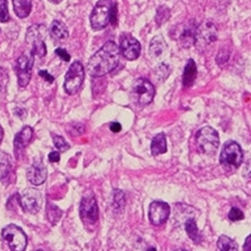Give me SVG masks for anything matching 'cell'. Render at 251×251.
I'll return each mask as SVG.
<instances>
[{
    "label": "cell",
    "mask_w": 251,
    "mask_h": 251,
    "mask_svg": "<svg viewBox=\"0 0 251 251\" xmlns=\"http://www.w3.org/2000/svg\"><path fill=\"white\" fill-rule=\"evenodd\" d=\"M53 144L55 146V148L60 151V152H65L70 149V145L69 143L62 138L61 136H53Z\"/></svg>",
    "instance_id": "obj_28"
},
{
    "label": "cell",
    "mask_w": 251,
    "mask_h": 251,
    "mask_svg": "<svg viewBox=\"0 0 251 251\" xmlns=\"http://www.w3.org/2000/svg\"><path fill=\"white\" fill-rule=\"evenodd\" d=\"M170 207L166 202L154 201L149 207V219L153 225H162L168 220Z\"/></svg>",
    "instance_id": "obj_14"
},
{
    "label": "cell",
    "mask_w": 251,
    "mask_h": 251,
    "mask_svg": "<svg viewBox=\"0 0 251 251\" xmlns=\"http://www.w3.org/2000/svg\"><path fill=\"white\" fill-rule=\"evenodd\" d=\"M47 177H48V171H47L46 166L40 160H35L27 171L28 181L31 184L37 186L45 183L47 180Z\"/></svg>",
    "instance_id": "obj_15"
},
{
    "label": "cell",
    "mask_w": 251,
    "mask_h": 251,
    "mask_svg": "<svg viewBox=\"0 0 251 251\" xmlns=\"http://www.w3.org/2000/svg\"><path fill=\"white\" fill-rule=\"evenodd\" d=\"M38 75L43 77V78H44L46 81H48V82H50V83H51V82L54 81V77H53L51 75H50L49 72H47V71H44V70L39 71V72H38Z\"/></svg>",
    "instance_id": "obj_33"
},
{
    "label": "cell",
    "mask_w": 251,
    "mask_h": 251,
    "mask_svg": "<svg viewBox=\"0 0 251 251\" xmlns=\"http://www.w3.org/2000/svg\"><path fill=\"white\" fill-rule=\"evenodd\" d=\"M217 246L220 251H238V246L235 241L226 235H221L218 238Z\"/></svg>",
    "instance_id": "obj_23"
},
{
    "label": "cell",
    "mask_w": 251,
    "mask_h": 251,
    "mask_svg": "<svg viewBox=\"0 0 251 251\" xmlns=\"http://www.w3.org/2000/svg\"><path fill=\"white\" fill-rule=\"evenodd\" d=\"M49 1L53 3V4H58V3H60L62 1V0H49Z\"/></svg>",
    "instance_id": "obj_38"
},
{
    "label": "cell",
    "mask_w": 251,
    "mask_h": 251,
    "mask_svg": "<svg viewBox=\"0 0 251 251\" xmlns=\"http://www.w3.org/2000/svg\"><path fill=\"white\" fill-rule=\"evenodd\" d=\"M166 50H167V44L163 36L157 35L152 39L150 48H149V53L152 57H159L164 53Z\"/></svg>",
    "instance_id": "obj_20"
},
{
    "label": "cell",
    "mask_w": 251,
    "mask_h": 251,
    "mask_svg": "<svg viewBox=\"0 0 251 251\" xmlns=\"http://www.w3.org/2000/svg\"><path fill=\"white\" fill-rule=\"evenodd\" d=\"M49 31L50 37L56 41L66 40L69 37L68 27L65 25V24L59 22V20H53Z\"/></svg>",
    "instance_id": "obj_18"
},
{
    "label": "cell",
    "mask_w": 251,
    "mask_h": 251,
    "mask_svg": "<svg viewBox=\"0 0 251 251\" xmlns=\"http://www.w3.org/2000/svg\"><path fill=\"white\" fill-rule=\"evenodd\" d=\"M112 5V0H100L96 4L90 16L91 25L94 30L100 31L108 26Z\"/></svg>",
    "instance_id": "obj_6"
},
{
    "label": "cell",
    "mask_w": 251,
    "mask_h": 251,
    "mask_svg": "<svg viewBox=\"0 0 251 251\" xmlns=\"http://www.w3.org/2000/svg\"><path fill=\"white\" fill-rule=\"evenodd\" d=\"M185 230L186 232L188 234V236L190 237V239L195 242L196 244L200 243L201 241V235L199 233V230H198V227L196 225V221L192 218L188 219L186 222H185Z\"/></svg>",
    "instance_id": "obj_22"
},
{
    "label": "cell",
    "mask_w": 251,
    "mask_h": 251,
    "mask_svg": "<svg viewBox=\"0 0 251 251\" xmlns=\"http://www.w3.org/2000/svg\"><path fill=\"white\" fill-rule=\"evenodd\" d=\"M55 54H56L57 56H59L62 60H65V61H70V60H71V55H70L69 52H68L66 50H64V49H60V48L56 49V50H55Z\"/></svg>",
    "instance_id": "obj_32"
},
{
    "label": "cell",
    "mask_w": 251,
    "mask_h": 251,
    "mask_svg": "<svg viewBox=\"0 0 251 251\" xmlns=\"http://www.w3.org/2000/svg\"><path fill=\"white\" fill-rule=\"evenodd\" d=\"M46 31V27L39 25H34L27 29L26 44L30 47V53L33 56L44 57L47 54V46L45 43Z\"/></svg>",
    "instance_id": "obj_4"
},
{
    "label": "cell",
    "mask_w": 251,
    "mask_h": 251,
    "mask_svg": "<svg viewBox=\"0 0 251 251\" xmlns=\"http://www.w3.org/2000/svg\"><path fill=\"white\" fill-rule=\"evenodd\" d=\"M147 251H157L155 248H149Z\"/></svg>",
    "instance_id": "obj_39"
},
{
    "label": "cell",
    "mask_w": 251,
    "mask_h": 251,
    "mask_svg": "<svg viewBox=\"0 0 251 251\" xmlns=\"http://www.w3.org/2000/svg\"><path fill=\"white\" fill-rule=\"evenodd\" d=\"M47 214H48V218L49 220L52 223L55 224L59 218L61 217V211L58 207H56L53 204H48L47 206Z\"/></svg>",
    "instance_id": "obj_25"
},
{
    "label": "cell",
    "mask_w": 251,
    "mask_h": 251,
    "mask_svg": "<svg viewBox=\"0 0 251 251\" xmlns=\"http://www.w3.org/2000/svg\"><path fill=\"white\" fill-rule=\"evenodd\" d=\"M196 144L199 151L205 155H214L219 147L218 133L211 127H204L196 135Z\"/></svg>",
    "instance_id": "obj_3"
},
{
    "label": "cell",
    "mask_w": 251,
    "mask_h": 251,
    "mask_svg": "<svg viewBox=\"0 0 251 251\" xmlns=\"http://www.w3.org/2000/svg\"><path fill=\"white\" fill-rule=\"evenodd\" d=\"M197 77V67L193 59H189L184 69L183 73V86L185 88H191L194 85V81Z\"/></svg>",
    "instance_id": "obj_17"
},
{
    "label": "cell",
    "mask_w": 251,
    "mask_h": 251,
    "mask_svg": "<svg viewBox=\"0 0 251 251\" xmlns=\"http://www.w3.org/2000/svg\"><path fill=\"white\" fill-rule=\"evenodd\" d=\"M120 48L108 41L89 60L88 72L94 77H101L113 72L120 62Z\"/></svg>",
    "instance_id": "obj_1"
},
{
    "label": "cell",
    "mask_w": 251,
    "mask_h": 251,
    "mask_svg": "<svg viewBox=\"0 0 251 251\" xmlns=\"http://www.w3.org/2000/svg\"><path fill=\"white\" fill-rule=\"evenodd\" d=\"M155 96V89L152 82L147 78H137L131 90V98L136 104L139 106H147L151 103Z\"/></svg>",
    "instance_id": "obj_2"
},
{
    "label": "cell",
    "mask_w": 251,
    "mask_h": 251,
    "mask_svg": "<svg viewBox=\"0 0 251 251\" xmlns=\"http://www.w3.org/2000/svg\"><path fill=\"white\" fill-rule=\"evenodd\" d=\"M10 19L7 0H0V23L5 24Z\"/></svg>",
    "instance_id": "obj_27"
},
{
    "label": "cell",
    "mask_w": 251,
    "mask_h": 251,
    "mask_svg": "<svg viewBox=\"0 0 251 251\" xmlns=\"http://www.w3.org/2000/svg\"><path fill=\"white\" fill-rule=\"evenodd\" d=\"M120 51L127 59L135 60L141 54V45L134 36L125 33L120 39Z\"/></svg>",
    "instance_id": "obj_13"
},
{
    "label": "cell",
    "mask_w": 251,
    "mask_h": 251,
    "mask_svg": "<svg viewBox=\"0 0 251 251\" xmlns=\"http://www.w3.org/2000/svg\"><path fill=\"white\" fill-rule=\"evenodd\" d=\"M85 79V69L79 61H75L71 65L65 76L64 89L70 96L75 95L81 88Z\"/></svg>",
    "instance_id": "obj_5"
},
{
    "label": "cell",
    "mask_w": 251,
    "mask_h": 251,
    "mask_svg": "<svg viewBox=\"0 0 251 251\" xmlns=\"http://www.w3.org/2000/svg\"><path fill=\"white\" fill-rule=\"evenodd\" d=\"M11 170V161L8 156L2 154L0 156V180L6 178Z\"/></svg>",
    "instance_id": "obj_24"
},
{
    "label": "cell",
    "mask_w": 251,
    "mask_h": 251,
    "mask_svg": "<svg viewBox=\"0 0 251 251\" xmlns=\"http://www.w3.org/2000/svg\"><path fill=\"white\" fill-rule=\"evenodd\" d=\"M167 152L166 136L163 133L156 135L151 144V153L153 156H158Z\"/></svg>",
    "instance_id": "obj_21"
},
{
    "label": "cell",
    "mask_w": 251,
    "mask_h": 251,
    "mask_svg": "<svg viewBox=\"0 0 251 251\" xmlns=\"http://www.w3.org/2000/svg\"><path fill=\"white\" fill-rule=\"evenodd\" d=\"M79 215L83 223L94 225L99 219V207L94 195H86L82 197L79 207Z\"/></svg>",
    "instance_id": "obj_11"
},
{
    "label": "cell",
    "mask_w": 251,
    "mask_h": 251,
    "mask_svg": "<svg viewBox=\"0 0 251 251\" xmlns=\"http://www.w3.org/2000/svg\"><path fill=\"white\" fill-rule=\"evenodd\" d=\"M243 251H251V234L246 238L243 245Z\"/></svg>",
    "instance_id": "obj_36"
},
{
    "label": "cell",
    "mask_w": 251,
    "mask_h": 251,
    "mask_svg": "<svg viewBox=\"0 0 251 251\" xmlns=\"http://www.w3.org/2000/svg\"><path fill=\"white\" fill-rule=\"evenodd\" d=\"M15 14L19 18L27 17L32 9V0H12Z\"/></svg>",
    "instance_id": "obj_19"
},
{
    "label": "cell",
    "mask_w": 251,
    "mask_h": 251,
    "mask_svg": "<svg viewBox=\"0 0 251 251\" xmlns=\"http://www.w3.org/2000/svg\"><path fill=\"white\" fill-rule=\"evenodd\" d=\"M35 251H44V250H41V249H37V250H35Z\"/></svg>",
    "instance_id": "obj_41"
},
{
    "label": "cell",
    "mask_w": 251,
    "mask_h": 251,
    "mask_svg": "<svg viewBox=\"0 0 251 251\" xmlns=\"http://www.w3.org/2000/svg\"><path fill=\"white\" fill-rule=\"evenodd\" d=\"M169 17H170V10L166 6H160L156 15V22L158 25H161L164 23H166L167 20L169 19Z\"/></svg>",
    "instance_id": "obj_26"
},
{
    "label": "cell",
    "mask_w": 251,
    "mask_h": 251,
    "mask_svg": "<svg viewBox=\"0 0 251 251\" xmlns=\"http://www.w3.org/2000/svg\"><path fill=\"white\" fill-rule=\"evenodd\" d=\"M110 23L112 24V25L116 26L118 24V8H117V4L114 3L112 5L111 8V12H110Z\"/></svg>",
    "instance_id": "obj_30"
},
{
    "label": "cell",
    "mask_w": 251,
    "mask_h": 251,
    "mask_svg": "<svg viewBox=\"0 0 251 251\" xmlns=\"http://www.w3.org/2000/svg\"><path fill=\"white\" fill-rule=\"evenodd\" d=\"M32 136H33V130L32 128L29 127V126H25V127L22 129V131L18 132L15 135V138H14L15 154L20 153L27 147L32 140Z\"/></svg>",
    "instance_id": "obj_16"
},
{
    "label": "cell",
    "mask_w": 251,
    "mask_h": 251,
    "mask_svg": "<svg viewBox=\"0 0 251 251\" xmlns=\"http://www.w3.org/2000/svg\"><path fill=\"white\" fill-rule=\"evenodd\" d=\"M218 37L217 27L210 22H204L201 24L195 31L194 45L197 50L203 51L208 46L215 43Z\"/></svg>",
    "instance_id": "obj_7"
},
{
    "label": "cell",
    "mask_w": 251,
    "mask_h": 251,
    "mask_svg": "<svg viewBox=\"0 0 251 251\" xmlns=\"http://www.w3.org/2000/svg\"><path fill=\"white\" fill-rule=\"evenodd\" d=\"M8 82V75L3 68H0V88H5Z\"/></svg>",
    "instance_id": "obj_31"
},
{
    "label": "cell",
    "mask_w": 251,
    "mask_h": 251,
    "mask_svg": "<svg viewBox=\"0 0 251 251\" xmlns=\"http://www.w3.org/2000/svg\"><path fill=\"white\" fill-rule=\"evenodd\" d=\"M2 237L7 242L11 251H25L27 245V237L24 230L13 224L2 229Z\"/></svg>",
    "instance_id": "obj_8"
},
{
    "label": "cell",
    "mask_w": 251,
    "mask_h": 251,
    "mask_svg": "<svg viewBox=\"0 0 251 251\" xmlns=\"http://www.w3.org/2000/svg\"><path fill=\"white\" fill-rule=\"evenodd\" d=\"M49 160L50 162L51 163H57L59 160H60V155L58 152H51L50 155H49Z\"/></svg>",
    "instance_id": "obj_34"
},
{
    "label": "cell",
    "mask_w": 251,
    "mask_h": 251,
    "mask_svg": "<svg viewBox=\"0 0 251 251\" xmlns=\"http://www.w3.org/2000/svg\"><path fill=\"white\" fill-rule=\"evenodd\" d=\"M41 202L43 199L40 192L33 188L25 189L19 197V204L22 205L24 210L31 214H36L40 210Z\"/></svg>",
    "instance_id": "obj_12"
},
{
    "label": "cell",
    "mask_w": 251,
    "mask_h": 251,
    "mask_svg": "<svg viewBox=\"0 0 251 251\" xmlns=\"http://www.w3.org/2000/svg\"><path fill=\"white\" fill-rule=\"evenodd\" d=\"M173 251H188V250H185V249H176V250H173Z\"/></svg>",
    "instance_id": "obj_40"
},
{
    "label": "cell",
    "mask_w": 251,
    "mask_h": 251,
    "mask_svg": "<svg viewBox=\"0 0 251 251\" xmlns=\"http://www.w3.org/2000/svg\"><path fill=\"white\" fill-rule=\"evenodd\" d=\"M110 129H111V131L114 132V133H119V132L122 130V126H121L119 123L115 122V123H112V124H111Z\"/></svg>",
    "instance_id": "obj_35"
},
{
    "label": "cell",
    "mask_w": 251,
    "mask_h": 251,
    "mask_svg": "<svg viewBox=\"0 0 251 251\" xmlns=\"http://www.w3.org/2000/svg\"><path fill=\"white\" fill-rule=\"evenodd\" d=\"M34 56L30 54L20 55L15 61V74L17 75L18 85L22 88H26L30 82L32 76V68H33Z\"/></svg>",
    "instance_id": "obj_9"
},
{
    "label": "cell",
    "mask_w": 251,
    "mask_h": 251,
    "mask_svg": "<svg viewBox=\"0 0 251 251\" xmlns=\"http://www.w3.org/2000/svg\"><path fill=\"white\" fill-rule=\"evenodd\" d=\"M3 135H4L3 129H2V127H1V125H0V144H1V141H2V139H3Z\"/></svg>",
    "instance_id": "obj_37"
},
{
    "label": "cell",
    "mask_w": 251,
    "mask_h": 251,
    "mask_svg": "<svg viewBox=\"0 0 251 251\" xmlns=\"http://www.w3.org/2000/svg\"><path fill=\"white\" fill-rule=\"evenodd\" d=\"M228 217L231 221H239V220L244 219V214L240 210V209H238L236 207H233V208H231V210H230V212L228 214Z\"/></svg>",
    "instance_id": "obj_29"
},
{
    "label": "cell",
    "mask_w": 251,
    "mask_h": 251,
    "mask_svg": "<svg viewBox=\"0 0 251 251\" xmlns=\"http://www.w3.org/2000/svg\"><path fill=\"white\" fill-rule=\"evenodd\" d=\"M243 161V152L238 143L228 141L223 146L220 155V163L225 166L238 168Z\"/></svg>",
    "instance_id": "obj_10"
}]
</instances>
